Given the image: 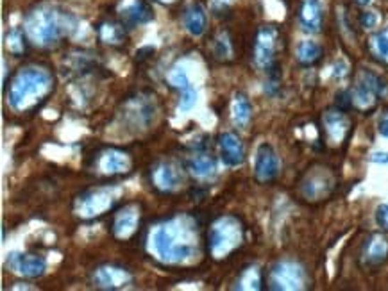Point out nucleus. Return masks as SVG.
<instances>
[{
	"mask_svg": "<svg viewBox=\"0 0 388 291\" xmlns=\"http://www.w3.org/2000/svg\"><path fill=\"white\" fill-rule=\"evenodd\" d=\"M150 252L165 265H181L194 258L197 227L190 218H172L150 232Z\"/></svg>",
	"mask_w": 388,
	"mask_h": 291,
	"instance_id": "nucleus-1",
	"label": "nucleus"
},
{
	"mask_svg": "<svg viewBox=\"0 0 388 291\" xmlns=\"http://www.w3.org/2000/svg\"><path fill=\"white\" fill-rule=\"evenodd\" d=\"M77 27V18L70 11L56 6H40L26 16L23 30L34 45L50 47L65 36H70Z\"/></svg>",
	"mask_w": 388,
	"mask_h": 291,
	"instance_id": "nucleus-2",
	"label": "nucleus"
},
{
	"mask_svg": "<svg viewBox=\"0 0 388 291\" xmlns=\"http://www.w3.org/2000/svg\"><path fill=\"white\" fill-rule=\"evenodd\" d=\"M54 90V77L49 70L40 67L20 68L9 84V104L16 111H31Z\"/></svg>",
	"mask_w": 388,
	"mask_h": 291,
	"instance_id": "nucleus-3",
	"label": "nucleus"
},
{
	"mask_svg": "<svg viewBox=\"0 0 388 291\" xmlns=\"http://www.w3.org/2000/svg\"><path fill=\"white\" fill-rule=\"evenodd\" d=\"M242 239L243 229L238 218L222 217L209 229L208 251L211 258L224 259L242 245Z\"/></svg>",
	"mask_w": 388,
	"mask_h": 291,
	"instance_id": "nucleus-4",
	"label": "nucleus"
},
{
	"mask_svg": "<svg viewBox=\"0 0 388 291\" xmlns=\"http://www.w3.org/2000/svg\"><path fill=\"white\" fill-rule=\"evenodd\" d=\"M277 50H279V30L274 25L262 27L254 40L253 59L260 70L270 75V79H279Z\"/></svg>",
	"mask_w": 388,
	"mask_h": 291,
	"instance_id": "nucleus-5",
	"label": "nucleus"
},
{
	"mask_svg": "<svg viewBox=\"0 0 388 291\" xmlns=\"http://www.w3.org/2000/svg\"><path fill=\"white\" fill-rule=\"evenodd\" d=\"M387 95V82L370 70H362L356 77L355 86L349 91L353 108L360 111H370Z\"/></svg>",
	"mask_w": 388,
	"mask_h": 291,
	"instance_id": "nucleus-6",
	"label": "nucleus"
},
{
	"mask_svg": "<svg viewBox=\"0 0 388 291\" xmlns=\"http://www.w3.org/2000/svg\"><path fill=\"white\" fill-rule=\"evenodd\" d=\"M115 193L108 188H97L81 195L75 202V213L81 218H95L109 211L115 204Z\"/></svg>",
	"mask_w": 388,
	"mask_h": 291,
	"instance_id": "nucleus-7",
	"label": "nucleus"
},
{
	"mask_svg": "<svg viewBox=\"0 0 388 291\" xmlns=\"http://www.w3.org/2000/svg\"><path fill=\"white\" fill-rule=\"evenodd\" d=\"M306 283L304 270L292 261H281L272 266L269 284L272 290H303Z\"/></svg>",
	"mask_w": 388,
	"mask_h": 291,
	"instance_id": "nucleus-8",
	"label": "nucleus"
},
{
	"mask_svg": "<svg viewBox=\"0 0 388 291\" xmlns=\"http://www.w3.org/2000/svg\"><path fill=\"white\" fill-rule=\"evenodd\" d=\"M279 176V157L276 150L269 143H262L256 150L254 157V177L257 183L269 184L277 179Z\"/></svg>",
	"mask_w": 388,
	"mask_h": 291,
	"instance_id": "nucleus-9",
	"label": "nucleus"
},
{
	"mask_svg": "<svg viewBox=\"0 0 388 291\" xmlns=\"http://www.w3.org/2000/svg\"><path fill=\"white\" fill-rule=\"evenodd\" d=\"M8 266L16 275L27 277V279H36L41 277L47 270L45 259L36 254H18L13 252L8 259Z\"/></svg>",
	"mask_w": 388,
	"mask_h": 291,
	"instance_id": "nucleus-10",
	"label": "nucleus"
},
{
	"mask_svg": "<svg viewBox=\"0 0 388 291\" xmlns=\"http://www.w3.org/2000/svg\"><path fill=\"white\" fill-rule=\"evenodd\" d=\"M99 172L104 176H120L131 170V157L118 149H108L99 154L97 159Z\"/></svg>",
	"mask_w": 388,
	"mask_h": 291,
	"instance_id": "nucleus-11",
	"label": "nucleus"
},
{
	"mask_svg": "<svg viewBox=\"0 0 388 291\" xmlns=\"http://www.w3.org/2000/svg\"><path fill=\"white\" fill-rule=\"evenodd\" d=\"M150 179L153 184L163 193H172L181 186V173L176 164L170 163V161H163V163H157L154 166L153 173H150Z\"/></svg>",
	"mask_w": 388,
	"mask_h": 291,
	"instance_id": "nucleus-12",
	"label": "nucleus"
},
{
	"mask_svg": "<svg viewBox=\"0 0 388 291\" xmlns=\"http://www.w3.org/2000/svg\"><path fill=\"white\" fill-rule=\"evenodd\" d=\"M168 81H170L172 86L177 88V90L181 91V102H179L181 111H190V109L195 105V102H197V91H195V88L192 86V82L190 79H188V74L187 70H184V67L177 64V67L172 68L170 74H168Z\"/></svg>",
	"mask_w": 388,
	"mask_h": 291,
	"instance_id": "nucleus-13",
	"label": "nucleus"
},
{
	"mask_svg": "<svg viewBox=\"0 0 388 291\" xmlns=\"http://www.w3.org/2000/svg\"><path fill=\"white\" fill-rule=\"evenodd\" d=\"M324 129L326 135H328L329 142L338 145L343 139L348 138L349 129H351V122L345 116V111L342 109H329L324 113Z\"/></svg>",
	"mask_w": 388,
	"mask_h": 291,
	"instance_id": "nucleus-14",
	"label": "nucleus"
},
{
	"mask_svg": "<svg viewBox=\"0 0 388 291\" xmlns=\"http://www.w3.org/2000/svg\"><path fill=\"white\" fill-rule=\"evenodd\" d=\"M218 147H221V157L224 161L226 166H240L245 159V149L238 135L235 132H222L218 136Z\"/></svg>",
	"mask_w": 388,
	"mask_h": 291,
	"instance_id": "nucleus-15",
	"label": "nucleus"
},
{
	"mask_svg": "<svg viewBox=\"0 0 388 291\" xmlns=\"http://www.w3.org/2000/svg\"><path fill=\"white\" fill-rule=\"evenodd\" d=\"M140 222V211L136 205H126L116 213L113 220V234L118 239H129L136 232Z\"/></svg>",
	"mask_w": 388,
	"mask_h": 291,
	"instance_id": "nucleus-16",
	"label": "nucleus"
},
{
	"mask_svg": "<svg viewBox=\"0 0 388 291\" xmlns=\"http://www.w3.org/2000/svg\"><path fill=\"white\" fill-rule=\"evenodd\" d=\"M94 280L102 290H118V287L131 284L133 277L127 270L118 268V266H102L95 272Z\"/></svg>",
	"mask_w": 388,
	"mask_h": 291,
	"instance_id": "nucleus-17",
	"label": "nucleus"
},
{
	"mask_svg": "<svg viewBox=\"0 0 388 291\" xmlns=\"http://www.w3.org/2000/svg\"><path fill=\"white\" fill-rule=\"evenodd\" d=\"M299 25L304 33L315 34L322 27V8L318 0H303L299 8Z\"/></svg>",
	"mask_w": 388,
	"mask_h": 291,
	"instance_id": "nucleus-18",
	"label": "nucleus"
},
{
	"mask_svg": "<svg viewBox=\"0 0 388 291\" xmlns=\"http://www.w3.org/2000/svg\"><path fill=\"white\" fill-rule=\"evenodd\" d=\"M120 16H122V22L126 25H142V23L153 20V9L143 0H133L131 4H126L120 9Z\"/></svg>",
	"mask_w": 388,
	"mask_h": 291,
	"instance_id": "nucleus-19",
	"label": "nucleus"
},
{
	"mask_svg": "<svg viewBox=\"0 0 388 291\" xmlns=\"http://www.w3.org/2000/svg\"><path fill=\"white\" fill-rule=\"evenodd\" d=\"M153 113L154 108L150 105V102L140 98V101L127 102L123 116H126L127 120H131L133 127H145V125L150 123V120H153Z\"/></svg>",
	"mask_w": 388,
	"mask_h": 291,
	"instance_id": "nucleus-20",
	"label": "nucleus"
},
{
	"mask_svg": "<svg viewBox=\"0 0 388 291\" xmlns=\"http://www.w3.org/2000/svg\"><path fill=\"white\" fill-rule=\"evenodd\" d=\"M187 169L192 176L204 181L211 179V177L217 173V163H215V159H213L209 154L199 152L194 154V156L187 161Z\"/></svg>",
	"mask_w": 388,
	"mask_h": 291,
	"instance_id": "nucleus-21",
	"label": "nucleus"
},
{
	"mask_svg": "<svg viewBox=\"0 0 388 291\" xmlns=\"http://www.w3.org/2000/svg\"><path fill=\"white\" fill-rule=\"evenodd\" d=\"M206 23H208V18H206V11L201 4H192L184 11L183 25L192 36H201V34H204Z\"/></svg>",
	"mask_w": 388,
	"mask_h": 291,
	"instance_id": "nucleus-22",
	"label": "nucleus"
},
{
	"mask_svg": "<svg viewBox=\"0 0 388 291\" xmlns=\"http://www.w3.org/2000/svg\"><path fill=\"white\" fill-rule=\"evenodd\" d=\"M363 256H365L367 265H381V263H384V259L388 258V241L383 236H372V238L367 241Z\"/></svg>",
	"mask_w": 388,
	"mask_h": 291,
	"instance_id": "nucleus-23",
	"label": "nucleus"
},
{
	"mask_svg": "<svg viewBox=\"0 0 388 291\" xmlns=\"http://www.w3.org/2000/svg\"><path fill=\"white\" fill-rule=\"evenodd\" d=\"M322 54H324V50L315 41H303L297 47V61L303 67H314V64H317L322 59Z\"/></svg>",
	"mask_w": 388,
	"mask_h": 291,
	"instance_id": "nucleus-24",
	"label": "nucleus"
},
{
	"mask_svg": "<svg viewBox=\"0 0 388 291\" xmlns=\"http://www.w3.org/2000/svg\"><path fill=\"white\" fill-rule=\"evenodd\" d=\"M253 118V108H250L249 98L243 93L235 95V102H233V120L238 127H247Z\"/></svg>",
	"mask_w": 388,
	"mask_h": 291,
	"instance_id": "nucleus-25",
	"label": "nucleus"
},
{
	"mask_svg": "<svg viewBox=\"0 0 388 291\" xmlns=\"http://www.w3.org/2000/svg\"><path fill=\"white\" fill-rule=\"evenodd\" d=\"M370 52L383 63H388V29H381L370 38Z\"/></svg>",
	"mask_w": 388,
	"mask_h": 291,
	"instance_id": "nucleus-26",
	"label": "nucleus"
},
{
	"mask_svg": "<svg viewBox=\"0 0 388 291\" xmlns=\"http://www.w3.org/2000/svg\"><path fill=\"white\" fill-rule=\"evenodd\" d=\"M99 38L109 45H118L123 41V27L118 23L106 22L99 25Z\"/></svg>",
	"mask_w": 388,
	"mask_h": 291,
	"instance_id": "nucleus-27",
	"label": "nucleus"
},
{
	"mask_svg": "<svg viewBox=\"0 0 388 291\" xmlns=\"http://www.w3.org/2000/svg\"><path fill=\"white\" fill-rule=\"evenodd\" d=\"M238 290H260L262 287V273L256 266H249L242 272L240 279L236 280V286Z\"/></svg>",
	"mask_w": 388,
	"mask_h": 291,
	"instance_id": "nucleus-28",
	"label": "nucleus"
},
{
	"mask_svg": "<svg viewBox=\"0 0 388 291\" xmlns=\"http://www.w3.org/2000/svg\"><path fill=\"white\" fill-rule=\"evenodd\" d=\"M23 33L26 30L16 27V29L9 30L8 36H6V49L11 54H15V56H20V54L26 52V38H23Z\"/></svg>",
	"mask_w": 388,
	"mask_h": 291,
	"instance_id": "nucleus-29",
	"label": "nucleus"
},
{
	"mask_svg": "<svg viewBox=\"0 0 388 291\" xmlns=\"http://www.w3.org/2000/svg\"><path fill=\"white\" fill-rule=\"evenodd\" d=\"M231 54H233L231 41H229V38L226 36V34H221V36L215 40V56L224 59V57H229Z\"/></svg>",
	"mask_w": 388,
	"mask_h": 291,
	"instance_id": "nucleus-30",
	"label": "nucleus"
},
{
	"mask_svg": "<svg viewBox=\"0 0 388 291\" xmlns=\"http://www.w3.org/2000/svg\"><path fill=\"white\" fill-rule=\"evenodd\" d=\"M376 222L381 229L388 231V204H381L376 211Z\"/></svg>",
	"mask_w": 388,
	"mask_h": 291,
	"instance_id": "nucleus-31",
	"label": "nucleus"
},
{
	"mask_svg": "<svg viewBox=\"0 0 388 291\" xmlns=\"http://www.w3.org/2000/svg\"><path fill=\"white\" fill-rule=\"evenodd\" d=\"M377 15L372 11H365L362 16H360V23H362V27H365V29H372V27L377 25Z\"/></svg>",
	"mask_w": 388,
	"mask_h": 291,
	"instance_id": "nucleus-32",
	"label": "nucleus"
},
{
	"mask_svg": "<svg viewBox=\"0 0 388 291\" xmlns=\"http://www.w3.org/2000/svg\"><path fill=\"white\" fill-rule=\"evenodd\" d=\"M377 131H379L381 136L388 138V113H387V115L381 116L379 123H377Z\"/></svg>",
	"mask_w": 388,
	"mask_h": 291,
	"instance_id": "nucleus-33",
	"label": "nucleus"
},
{
	"mask_svg": "<svg viewBox=\"0 0 388 291\" xmlns=\"http://www.w3.org/2000/svg\"><path fill=\"white\" fill-rule=\"evenodd\" d=\"M370 159L374 163H381V164H388V152H374Z\"/></svg>",
	"mask_w": 388,
	"mask_h": 291,
	"instance_id": "nucleus-34",
	"label": "nucleus"
},
{
	"mask_svg": "<svg viewBox=\"0 0 388 291\" xmlns=\"http://www.w3.org/2000/svg\"><path fill=\"white\" fill-rule=\"evenodd\" d=\"M157 2H161V4H168V6H170V4H176L177 0H157Z\"/></svg>",
	"mask_w": 388,
	"mask_h": 291,
	"instance_id": "nucleus-35",
	"label": "nucleus"
},
{
	"mask_svg": "<svg viewBox=\"0 0 388 291\" xmlns=\"http://www.w3.org/2000/svg\"><path fill=\"white\" fill-rule=\"evenodd\" d=\"M370 0H356V4H360V6H365V4H369Z\"/></svg>",
	"mask_w": 388,
	"mask_h": 291,
	"instance_id": "nucleus-36",
	"label": "nucleus"
}]
</instances>
